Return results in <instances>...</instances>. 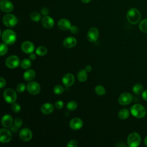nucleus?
Listing matches in <instances>:
<instances>
[{
  "label": "nucleus",
  "instance_id": "nucleus-27",
  "mask_svg": "<svg viewBox=\"0 0 147 147\" xmlns=\"http://www.w3.org/2000/svg\"><path fill=\"white\" fill-rule=\"evenodd\" d=\"M36 53L40 56H44L47 53V48L44 46H40L36 49Z\"/></svg>",
  "mask_w": 147,
  "mask_h": 147
},
{
  "label": "nucleus",
  "instance_id": "nucleus-17",
  "mask_svg": "<svg viewBox=\"0 0 147 147\" xmlns=\"http://www.w3.org/2000/svg\"><path fill=\"white\" fill-rule=\"evenodd\" d=\"M57 26L59 28L62 30H67L71 27V24L68 20L62 18L58 21Z\"/></svg>",
  "mask_w": 147,
  "mask_h": 147
},
{
  "label": "nucleus",
  "instance_id": "nucleus-12",
  "mask_svg": "<svg viewBox=\"0 0 147 147\" xmlns=\"http://www.w3.org/2000/svg\"><path fill=\"white\" fill-rule=\"evenodd\" d=\"M87 37L90 42L96 41L99 37V31L98 29L95 27L90 28L87 32Z\"/></svg>",
  "mask_w": 147,
  "mask_h": 147
},
{
  "label": "nucleus",
  "instance_id": "nucleus-23",
  "mask_svg": "<svg viewBox=\"0 0 147 147\" xmlns=\"http://www.w3.org/2000/svg\"><path fill=\"white\" fill-rule=\"evenodd\" d=\"M77 78L79 81L81 82H84L87 80V72L85 71L84 69H82L78 72Z\"/></svg>",
  "mask_w": 147,
  "mask_h": 147
},
{
  "label": "nucleus",
  "instance_id": "nucleus-44",
  "mask_svg": "<svg viewBox=\"0 0 147 147\" xmlns=\"http://www.w3.org/2000/svg\"><path fill=\"white\" fill-rule=\"evenodd\" d=\"M36 55L34 54V53H30V55H29V59H30L31 60H34L35 59H36Z\"/></svg>",
  "mask_w": 147,
  "mask_h": 147
},
{
  "label": "nucleus",
  "instance_id": "nucleus-38",
  "mask_svg": "<svg viewBox=\"0 0 147 147\" xmlns=\"http://www.w3.org/2000/svg\"><path fill=\"white\" fill-rule=\"evenodd\" d=\"M67 146L68 147H76L78 146V142L76 140H71L68 142Z\"/></svg>",
  "mask_w": 147,
  "mask_h": 147
},
{
  "label": "nucleus",
  "instance_id": "nucleus-18",
  "mask_svg": "<svg viewBox=\"0 0 147 147\" xmlns=\"http://www.w3.org/2000/svg\"><path fill=\"white\" fill-rule=\"evenodd\" d=\"M42 26L46 29H50L53 27L54 25V21L53 18L48 16H45L41 20Z\"/></svg>",
  "mask_w": 147,
  "mask_h": 147
},
{
  "label": "nucleus",
  "instance_id": "nucleus-6",
  "mask_svg": "<svg viewBox=\"0 0 147 147\" xmlns=\"http://www.w3.org/2000/svg\"><path fill=\"white\" fill-rule=\"evenodd\" d=\"M3 98L8 103H13L17 99V94L12 88L6 89L3 93Z\"/></svg>",
  "mask_w": 147,
  "mask_h": 147
},
{
  "label": "nucleus",
  "instance_id": "nucleus-15",
  "mask_svg": "<svg viewBox=\"0 0 147 147\" xmlns=\"http://www.w3.org/2000/svg\"><path fill=\"white\" fill-rule=\"evenodd\" d=\"M75 82V77L73 74L68 73L65 74L62 79V82L63 84L66 87H69L72 86Z\"/></svg>",
  "mask_w": 147,
  "mask_h": 147
},
{
  "label": "nucleus",
  "instance_id": "nucleus-36",
  "mask_svg": "<svg viewBox=\"0 0 147 147\" xmlns=\"http://www.w3.org/2000/svg\"><path fill=\"white\" fill-rule=\"evenodd\" d=\"M25 90V86L23 83H20L17 84V86H16V90L18 92L21 93L24 92Z\"/></svg>",
  "mask_w": 147,
  "mask_h": 147
},
{
  "label": "nucleus",
  "instance_id": "nucleus-21",
  "mask_svg": "<svg viewBox=\"0 0 147 147\" xmlns=\"http://www.w3.org/2000/svg\"><path fill=\"white\" fill-rule=\"evenodd\" d=\"M13 118L9 114L4 115L1 119V123L3 127H9L13 123Z\"/></svg>",
  "mask_w": 147,
  "mask_h": 147
},
{
  "label": "nucleus",
  "instance_id": "nucleus-24",
  "mask_svg": "<svg viewBox=\"0 0 147 147\" xmlns=\"http://www.w3.org/2000/svg\"><path fill=\"white\" fill-rule=\"evenodd\" d=\"M130 113L126 109H122L120 110L118 113V116L121 119H125L129 117Z\"/></svg>",
  "mask_w": 147,
  "mask_h": 147
},
{
  "label": "nucleus",
  "instance_id": "nucleus-3",
  "mask_svg": "<svg viewBox=\"0 0 147 147\" xmlns=\"http://www.w3.org/2000/svg\"><path fill=\"white\" fill-rule=\"evenodd\" d=\"M130 113L133 116L137 118H142L146 115L145 108L140 104L137 103L130 107Z\"/></svg>",
  "mask_w": 147,
  "mask_h": 147
},
{
  "label": "nucleus",
  "instance_id": "nucleus-25",
  "mask_svg": "<svg viewBox=\"0 0 147 147\" xmlns=\"http://www.w3.org/2000/svg\"><path fill=\"white\" fill-rule=\"evenodd\" d=\"M22 125V120L21 118H16L14 121V126L11 127V130L16 132Z\"/></svg>",
  "mask_w": 147,
  "mask_h": 147
},
{
  "label": "nucleus",
  "instance_id": "nucleus-30",
  "mask_svg": "<svg viewBox=\"0 0 147 147\" xmlns=\"http://www.w3.org/2000/svg\"><path fill=\"white\" fill-rule=\"evenodd\" d=\"M21 67L22 68L24 69H28L30 68L32 65V62L30 61V59H24L21 62Z\"/></svg>",
  "mask_w": 147,
  "mask_h": 147
},
{
  "label": "nucleus",
  "instance_id": "nucleus-14",
  "mask_svg": "<svg viewBox=\"0 0 147 147\" xmlns=\"http://www.w3.org/2000/svg\"><path fill=\"white\" fill-rule=\"evenodd\" d=\"M21 47L22 51L26 53H32L34 50V44L29 41H25L23 42Z\"/></svg>",
  "mask_w": 147,
  "mask_h": 147
},
{
  "label": "nucleus",
  "instance_id": "nucleus-19",
  "mask_svg": "<svg viewBox=\"0 0 147 147\" xmlns=\"http://www.w3.org/2000/svg\"><path fill=\"white\" fill-rule=\"evenodd\" d=\"M77 43L76 40L74 37H68L65 38L63 42V45L67 48H71L74 47Z\"/></svg>",
  "mask_w": 147,
  "mask_h": 147
},
{
  "label": "nucleus",
  "instance_id": "nucleus-29",
  "mask_svg": "<svg viewBox=\"0 0 147 147\" xmlns=\"http://www.w3.org/2000/svg\"><path fill=\"white\" fill-rule=\"evenodd\" d=\"M30 20L34 22H38L41 20V14L37 12V11H33L32 13H31L30 15Z\"/></svg>",
  "mask_w": 147,
  "mask_h": 147
},
{
  "label": "nucleus",
  "instance_id": "nucleus-7",
  "mask_svg": "<svg viewBox=\"0 0 147 147\" xmlns=\"http://www.w3.org/2000/svg\"><path fill=\"white\" fill-rule=\"evenodd\" d=\"M5 64L9 68H16L20 65V59L16 55H11L6 59Z\"/></svg>",
  "mask_w": 147,
  "mask_h": 147
},
{
  "label": "nucleus",
  "instance_id": "nucleus-31",
  "mask_svg": "<svg viewBox=\"0 0 147 147\" xmlns=\"http://www.w3.org/2000/svg\"><path fill=\"white\" fill-rule=\"evenodd\" d=\"M95 92L99 95H103L106 93V90L102 86L98 85L95 88Z\"/></svg>",
  "mask_w": 147,
  "mask_h": 147
},
{
  "label": "nucleus",
  "instance_id": "nucleus-42",
  "mask_svg": "<svg viewBox=\"0 0 147 147\" xmlns=\"http://www.w3.org/2000/svg\"><path fill=\"white\" fill-rule=\"evenodd\" d=\"M142 97L144 100L147 101V90H146L142 92Z\"/></svg>",
  "mask_w": 147,
  "mask_h": 147
},
{
  "label": "nucleus",
  "instance_id": "nucleus-43",
  "mask_svg": "<svg viewBox=\"0 0 147 147\" xmlns=\"http://www.w3.org/2000/svg\"><path fill=\"white\" fill-rule=\"evenodd\" d=\"M84 69H85V71H86L87 72H91V70H92V67H91V65H86V66L85 67Z\"/></svg>",
  "mask_w": 147,
  "mask_h": 147
},
{
  "label": "nucleus",
  "instance_id": "nucleus-34",
  "mask_svg": "<svg viewBox=\"0 0 147 147\" xmlns=\"http://www.w3.org/2000/svg\"><path fill=\"white\" fill-rule=\"evenodd\" d=\"M64 91V88L60 85H56L53 88V92L57 95L61 94Z\"/></svg>",
  "mask_w": 147,
  "mask_h": 147
},
{
  "label": "nucleus",
  "instance_id": "nucleus-28",
  "mask_svg": "<svg viewBox=\"0 0 147 147\" xmlns=\"http://www.w3.org/2000/svg\"><path fill=\"white\" fill-rule=\"evenodd\" d=\"M139 29L140 30L144 32L147 33V19L142 20L139 24Z\"/></svg>",
  "mask_w": 147,
  "mask_h": 147
},
{
  "label": "nucleus",
  "instance_id": "nucleus-33",
  "mask_svg": "<svg viewBox=\"0 0 147 147\" xmlns=\"http://www.w3.org/2000/svg\"><path fill=\"white\" fill-rule=\"evenodd\" d=\"M8 50V47L7 44L5 43H1L0 44V55L1 56H3L5 55Z\"/></svg>",
  "mask_w": 147,
  "mask_h": 147
},
{
  "label": "nucleus",
  "instance_id": "nucleus-13",
  "mask_svg": "<svg viewBox=\"0 0 147 147\" xmlns=\"http://www.w3.org/2000/svg\"><path fill=\"white\" fill-rule=\"evenodd\" d=\"M20 138L24 141H28L32 138V133L28 128H24L21 129L19 133Z\"/></svg>",
  "mask_w": 147,
  "mask_h": 147
},
{
  "label": "nucleus",
  "instance_id": "nucleus-41",
  "mask_svg": "<svg viewBox=\"0 0 147 147\" xmlns=\"http://www.w3.org/2000/svg\"><path fill=\"white\" fill-rule=\"evenodd\" d=\"M0 85L1 88H2L6 85V80L2 77L0 78Z\"/></svg>",
  "mask_w": 147,
  "mask_h": 147
},
{
  "label": "nucleus",
  "instance_id": "nucleus-39",
  "mask_svg": "<svg viewBox=\"0 0 147 147\" xmlns=\"http://www.w3.org/2000/svg\"><path fill=\"white\" fill-rule=\"evenodd\" d=\"M69 30L72 33L75 34V33H77L78 32L79 29L76 25H73V26H71V27L69 29Z\"/></svg>",
  "mask_w": 147,
  "mask_h": 147
},
{
  "label": "nucleus",
  "instance_id": "nucleus-26",
  "mask_svg": "<svg viewBox=\"0 0 147 147\" xmlns=\"http://www.w3.org/2000/svg\"><path fill=\"white\" fill-rule=\"evenodd\" d=\"M133 91L136 95H139L144 91V87L140 83L136 84L133 87Z\"/></svg>",
  "mask_w": 147,
  "mask_h": 147
},
{
  "label": "nucleus",
  "instance_id": "nucleus-8",
  "mask_svg": "<svg viewBox=\"0 0 147 147\" xmlns=\"http://www.w3.org/2000/svg\"><path fill=\"white\" fill-rule=\"evenodd\" d=\"M26 88L29 93L32 95H36L38 94L41 90L40 84L34 81L29 82L26 86Z\"/></svg>",
  "mask_w": 147,
  "mask_h": 147
},
{
  "label": "nucleus",
  "instance_id": "nucleus-5",
  "mask_svg": "<svg viewBox=\"0 0 147 147\" xmlns=\"http://www.w3.org/2000/svg\"><path fill=\"white\" fill-rule=\"evenodd\" d=\"M2 21L3 24L7 27H13L17 25L18 23L17 18L12 14H6L2 18Z\"/></svg>",
  "mask_w": 147,
  "mask_h": 147
},
{
  "label": "nucleus",
  "instance_id": "nucleus-4",
  "mask_svg": "<svg viewBox=\"0 0 147 147\" xmlns=\"http://www.w3.org/2000/svg\"><path fill=\"white\" fill-rule=\"evenodd\" d=\"M141 138L140 135L137 132L130 133L127 138V145L130 147H137L141 143Z\"/></svg>",
  "mask_w": 147,
  "mask_h": 147
},
{
  "label": "nucleus",
  "instance_id": "nucleus-37",
  "mask_svg": "<svg viewBox=\"0 0 147 147\" xmlns=\"http://www.w3.org/2000/svg\"><path fill=\"white\" fill-rule=\"evenodd\" d=\"M63 106H64V103L62 100H57L55 103V106L57 109H62L63 107Z\"/></svg>",
  "mask_w": 147,
  "mask_h": 147
},
{
  "label": "nucleus",
  "instance_id": "nucleus-10",
  "mask_svg": "<svg viewBox=\"0 0 147 147\" xmlns=\"http://www.w3.org/2000/svg\"><path fill=\"white\" fill-rule=\"evenodd\" d=\"M12 138V135L9 130L2 128L0 130V141L2 143L9 142Z\"/></svg>",
  "mask_w": 147,
  "mask_h": 147
},
{
  "label": "nucleus",
  "instance_id": "nucleus-22",
  "mask_svg": "<svg viewBox=\"0 0 147 147\" xmlns=\"http://www.w3.org/2000/svg\"><path fill=\"white\" fill-rule=\"evenodd\" d=\"M35 76L36 72L33 69H28L24 72L23 75V78L26 81H30L33 80Z\"/></svg>",
  "mask_w": 147,
  "mask_h": 147
},
{
  "label": "nucleus",
  "instance_id": "nucleus-45",
  "mask_svg": "<svg viewBox=\"0 0 147 147\" xmlns=\"http://www.w3.org/2000/svg\"><path fill=\"white\" fill-rule=\"evenodd\" d=\"M83 3H89L91 0H81Z\"/></svg>",
  "mask_w": 147,
  "mask_h": 147
},
{
  "label": "nucleus",
  "instance_id": "nucleus-16",
  "mask_svg": "<svg viewBox=\"0 0 147 147\" xmlns=\"http://www.w3.org/2000/svg\"><path fill=\"white\" fill-rule=\"evenodd\" d=\"M82 120L78 117L72 118L69 122V126L72 130H79L83 126Z\"/></svg>",
  "mask_w": 147,
  "mask_h": 147
},
{
  "label": "nucleus",
  "instance_id": "nucleus-1",
  "mask_svg": "<svg viewBox=\"0 0 147 147\" xmlns=\"http://www.w3.org/2000/svg\"><path fill=\"white\" fill-rule=\"evenodd\" d=\"M127 21L131 24H137L141 20V13L139 10L136 8L130 9L126 14Z\"/></svg>",
  "mask_w": 147,
  "mask_h": 147
},
{
  "label": "nucleus",
  "instance_id": "nucleus-32",
  "mask_svg": "<svg viewBox=\"0 0 147 147\" xmlns=\"http://www.w3.org/2000/svg\"><path fill=\"white\" fill-rule=\"evenodd\" d=\"M78 107V104L75 101L71 100L69 102L67 105V108L68 110L71 111H74Z\"/></svg>",
  "mask_w": 147,
  "mask_h": 147
},
{
  "label": "nucleus",
  "instance_id": "nucleus-35",
  "mask_svg": "<svg viewBox=\"0 0 147 147\" xmlns=\"http://www.w3.org/2000/svg\"><path fill=\"white\" fill-rule=\"evenodd\" d=\"M12 111L14 113H18L21 110V106L19 104L16 103H13L11 106Z\"/></svg>",
  "mask_w": 147,
  "mask_h": 147
},
{
  "label": "nucleus",
  "instance_id": "nucleus-40",
  "mask_svg": "<svg viewBox=\"0 0 147 147\" xmlns=\"http://www.w3.org/2000/svg\"><path fill=\"white\" fill-rule=\"evenodd\" d=\"M41 13L44 16H47L49 14V9L46 7H42L41 9Z\"/></svg>",
  "mask_w": 147,
  "mask_h": 147
},
{
  "label": "nucleus",
  "instance_id": "nucleus-9",
  "mask_svg": "<svg viewBox=\"0 0 147 147\" xmlns=\"http://www.w3.org/2000/svg\"><path fill=\"white\" fill-rule=\"evenodd\" d=\"M133 100V96L129 92H123L118 97V102L120 105L125 106L129 105Z\"/></svg>",
  "mask_w": 147,
  "mask_h": 147
},
{
  "label": "nucleus",
  "instance_id": "nucleus-11",
  "mask_svg": "<svg viewBox=\"0 0 147 147\" xmlns=\"http://www.w3.org/2000/svg\"><path fill=\"white\" fill-rule=\"evenodd\" d=\"M0 8L2 11L9 13L13 11L14 5L13 3L9 0H1L0 2Z\"/></svg>",
  "mask_w": 147,
  "mask_h": 147
},
{
  "label": "nucleus",
  "instance_id": "nucleus-46",
  "mask_svg": "<svg viewBox=\"0 0 147 147\" xmlns=\"http://www.w3.org/2000/svg\"><path fill=\"white\" fill-rule=\"evenodd\" d=\"M144 144H145V145L147 146V136L145 137V140H144Z\"/></svg>",
  "mask_w": 147,
  "mask_h": 147
},
{
  "label": "nucleus",
  "instance_id": "nucleus-20",
  "mask_svg": "<svg viewBox=\"0 0 147 147\" xmlns=\"http://www.w3.org/2000/svg\"><path fill=\"white\" fill-rule=\"evenodd\" d=\"M54 110V107L52 104L50 103H45L43 104L41 107V111L42 113L45 115L50 114L53 112Z\"/></svg>",
  "mask_w": 147,
  "mask_h": 147
},
{
  "label": "nucleus",
  "instance_id": "nucleus-2",
  "mask_svg": "<svg viewBox=\"0 0 147 147\" xmlns=\"http://www.w3.org/2000/svg\"><path fill=\"white\" fill-rule=\"evenodd\" d=\"M17 39V36L14 31L11 29H6L2 33V40L7 45L14 44Z\"/></svg>",
  "mask_w": 147,
  "mask_h": 147
}]
</instances>
